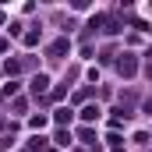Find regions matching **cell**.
<instances>
[{
    "label": "cell",
    "instance_id": "3",
    "mask_svg": "<svg viewBox=\"0 0 152 152\" xmlns=\"http://www.w3.org/2000/svg\"><path fill=\"white\" fill-rule=\"evenodd\" d=\"M57 120H60V124H64V120H71V110H67V106H60V110H57Z\"/></svg>",
    "mask_w": 152,
    "mask_h": 152
},
{
    "label": "cell",
    "instance_id": "2",
    "mask_svg": "<svg viewBox=\"0 0 152 152\" xmlns=\"http://www.w3.org/2000/svg\"><path fill=\"white\" fill-rule=\"evenodd\" d=\"M32 88H36V92H46V75H39L36 81H32Z\"/></svg>",
    "mask_w": 152,
    "mask_h": 152
},
{
    "label": "cell",
    "instance_id": "1",
    "mask_svg": "<svg viewBox=\"0 0 152 152\" xmlns=\"http://www.w3.org/2000/svg\"><path fill=\"white\" fill-rule=\"evenodd\" d=\"M96 117H99V106H85L81 110V120H96Z\"/></svg>",
    "mask_w": 152,
    "mask_h": 152
}]
</instances>
